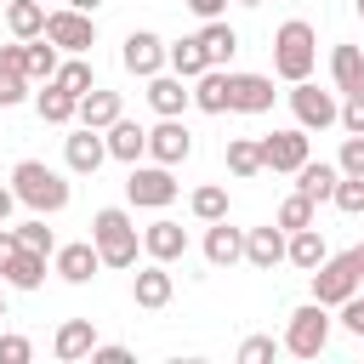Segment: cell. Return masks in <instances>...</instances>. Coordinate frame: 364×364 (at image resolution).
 Here are the masks:
<instances>
[{"instance_id":"obj_32","label":"cell","mask_w":364,"mask_h":364,"mask_svg":"<svg viewBox=\"0 0 364 364\" xmlns=\"http://www.w3.org/2000/svg\"><path fill=\"white\" fill-rule=\"evenodd\" d=\"M199 46H205V57H210V68H222L233 51H239V34L222 23V17H210L205 28H199Z\"/></svg>"},{"instance_id":"obj_28","label":"cell","mask_w":364,"mask_h":364,"mask_svg":"<svg viewBox=\"0 0 364 364\" xmlns=\"http://www.w3.org/2000/svg\"><path fill=\"white\" fill-rule=\"evenodd\" d=\"M324 256H330V250H324L318 228H296V233H290V245H284V262H290V267H301V273H313Z\"/></svg>"},{"instance_id":"obj_37","label":"cell","mask_w":364,"mask_h":364,"mask_svg":"<svg viewBox=\"0 0 364 364\" xmlns=\"http://www.w3.org/2000/svg\"><path fill=\"white\" fill-rule=\"evenodd\" d=\"M279 228H284V233H296V228H313V199H307L301 188H296V193L279 205Z\"/></svg>"},{"instance_id":"obj_12","label":"cell","mask_w":364,"mask_h":364,"mask_svg":"<svg viewBox=\"0 0 364 364\" xmlns=\"http://www.w3.org/2000/svg\"><path fill=\"white\" fill-rule=\"evenodd\" d=\"M148 154H154L159 165H182V159L193 154V131L182 125V114H176V119H159V125L148 131Z\"/></svg>"},{"instance_id":"obj_6","label":"cell","mask_w":364,"mask_h":364,"mask_svg":"<svg viewBox=\"0 0 364 364\" xmlns=\"http://www.w3.org/2000/svg\"><path fill=\"white\" fill-rule=\"evenodd\" d=\"M290 108H296V125H301V131H330V125H341L336 91H318L313 80H296V85H290Z\"/></svg>"},{"instance_id":"obj_8","label":"cell","mask_w":364,"mask_h":364,"mask_svg":"<svg viewBox=\"0 0 364 364\" xmlns=\"http://www.w3.org/2000/svg\"><path fill=\"white\" fill-rule=\"evenodd\" d=\"M358 267H353V256H324L318 267H313V301H324V307H341L347 296H358Z\"/></svg>"},{"instance_id":"obj_24","label":"cell","mask_w":364,"mask_h":364,"mask_svg":"<svg viewBox=\"0 0 364 364\" xmlns=\"http://www.w3.org/2000/svg\"><path fill=\"white\" fill-rule=\"evenodd\" d=\"M336 182H341V165H324V159H307V165L296 171V188H301L313 205L336 199Z\"/></svg>"},{"instance_id":"obj_4","label":"cell","mask_w":364,"mask_h":364,"mask_svg":"<svg viewBox=\"0 0 364 364\" xmlns=\"http://www.w3.org/2000/svg\"><path fill=\"white\" fill-rule=\"evenodd\" d=\"M324 347H330V307H324V301L296 307V313H290V330H284V353H296V358H318Z\"/></svg>"},{"instance_id":"obj_23","label":"cell","mask_w":364,"mask_h":364,"mask_svg":"<svg viewBox=\"0 0 364 364\" xmlns=\"http://www.w3.org/2000/svg\"><path fill=\"white\" fill-rule=\"evenodd\" d=\"M102 136H108V159H125V165H136V159L148 154V131H142V125H131L125 114H119V119H114Z\"/></svg>"},{"instance_id":"obj_16","label":"cell","mask_w":364,"mask_h":364,"mask_svg":"<svg viewBox=\"0 0 364 364\" xmlns=\"http://www.w3.org/2000/svg\"><path fill=\"white\" fill-rule=\"evenodd\" d=\"M284 245H290V233L273 222V228H250L245 233V262L250 267H262V273H273L279 262H284Z\"/></svg>"},{"instance_id":"obj_34","label":"cell","mask_w":364,"mask_h":364,"mask_svg":"<svg viewBox=\"0 0 364 364\" xmlns=\"http://www.w3.org/2000/svg\"><path fill=\"white\" fill-rule=\"evenodd\" d=\"M228 171H233L239 182H250L256 171H267V165H262V142H250V136H233V142H228Z\"/></svg>"},{"instance_id":"obj_44","label":"cell","mask_w":364,"mask_h":364,"mask_svg":"<svg viewBox=\"0 0 364 364\" xmlns=\"http://www.w3.org/2000/svg\"><path fill=\"white\" fill-rule=\"evenodd\" d=\"M341 324H347L353 336H364V296H347V301H341Z\"/></svg>"},{"instance_id":"obj_46","label":"cell","mask_w":364,"mask_h":364,"mask_svg":"<svg viewBox=\"0 0 364 364\" xmlns=\"http://www.w3.org/2000/svg\"><path fill=\"white\" fill-rule=\"evenodd\" d=\"M182 6H188L193 17H205V23H210V17H222V6H228V0H182Z\"/></svg>"},{"instance_id":"obj_14","label":"cell","mask_w":364,"mask_h":364,"mask_svg":"<svg viewBox=\"0 0 364 364\" xmlns=\"http://www.w3.org/2000/svg\"><path fill=\"white\" fill-rule=\"evenodd\" d=\"M102 159H108V136H102L97 125H80V131L68 136V171H74V176H97Z\"/></svg>"},{"instance_id":"obj_41","label":"cell","mask_w":364,"mask_h":364,"mask_svg":"<svg viewBox=\"0 0 364 364\" xmlns=\"http://www.w3.org/2000/svg\"><path fill=\"white\" fill-rule=\"evenodd\" d=\"M336 165H341V176H364V136H347Z\"/></svg>"},{"instance_id":"obj_5","label":"cell","mask_w":364,"mask_h":364,"mask_svg":"<svg viewBox=\"0 0 364 364\" xmlns=\"http://www.w3.org/2000/svg\"><path fill=\"white\" fill-rule=\"evenodd\" d=\"M46 40H51L57 51H68V57H85V51L97 46V23H91V11L57 6V11H46Z\"/></svg>"},{"instance_id":"obj_31","label":"cell","mask_w":364,"mask_h":364,"mask_svg":"<svg viewBox=\"0 0 364 364\" xmlns=\"http://www.w3.org/2000/svg\"><path fill=\"white\" fill-rule=\"evenodd\" d=\"M193 108L228 114V68H205V74L193 80Z\"/></svg>"},{"instance_id":"obj_39","label":"cell","mask_w":364,"mask_h":364,"mask_svg":"<svg viewBox=\"0 0 364 364\" xmlns=\"http://www.w3.org/2000/svg\"><path fill=\"white\" fill-rule=\"evenodd\" d=\"M17 239H23L28 250H46V256L57 250V239H51V228H46V216H34V222H23V228H17Z\"/></svg>"},{"instance_id":"obj_25","label":"cell","mask_w":364,"mask_h":364,"mask_svg":"<svg viewBox=\"0 0 364 364\" xmlns=\"http://www.w3.org/2000/svg\"><path fill=\"white\" fill-rule=\"evenodd\" d=\"M0 279H6L11 290H40V284H46V250H28V245H23Z\"/></svg>"},{"instance_id":"obj_15","label":"cell","mask_w":364,"mask_h":364,"mask_svg":"<svg viewBox=\"0 0 364 364\" xmlns=\"http://www.w3.org/2000/svg\"><path fill=\"white\" fill-rule=\"evenodd\" d=\"M142 250H148L154 262H176V256H188V228L171 222V216H159V222L142 228Z\"/></svg>"},{"instance_id":"obj_30","label":"cell","mask_w":364,"mask_h":364,"mask_svg":"<svg viewBox=\"0 0 364 364\" xmlns=\"http://www.w3.org/2000/svg\"><path fill=\"white\" fill-rule=\"evenodd\" d=\"M165 63H171V74H182V80H199V74L210 68V57H205V46H199V34H188V40H176V46L165 51Z\"/></svg>"},{"instance_id":"obj_51","label":"cell","mask_w":364,"mask_h":364,"mask_svg":"<svg viewBox=\"0 0 364 364\" xmlns=\"http://www.w3.org/2000/svg\"><path fill=\"white\" fill-rule=\"evenodd\" d=\"M0 318H6V290H0Z\"/></svg>"},{"instance_id":"obj_19","label":"cell","mask_w":364,"mask_h":364,"mask_svg":"<svg viewBox=\"0 0 364 364\" xmlns=\"http://www.w3.org/2000/svg\"><path fill=\"white\" fill-rule=\"evenodd\" d=\"M171 290H176V279H171L165 262H154V256H148V267L131 279V296H136V307H148V313H159V307L171 301Z\"/></svg>"},{"instance_id":"obj_17","label":"cell","mask_w":364,"mask_h":364,"mask_svg":"<svg viewBox=\"0 0 364 364\" xmlns=\"http://www.w3.org/2000/svg\"><path fill=\"white\" fill-rule=\"evenodd\" d=\"M188 102H193V91L182 85V74H165V68H159V74L148 80V108H154L159 119H176Z\"/></svg>"},{"instance_id":"obj_11","label":"cell","mask_w":364,"mask_h":364,"mask_svg":"<svg viewBox=\"0 0 364 364\" xmlns=\"http://www.w3.org/2000/svg\"><path fill=\"white\" fill-rule=\"evenodd\" d=\"M228 108L233 114H267L273 108V80L267 74H228Z\"/></svg>"},{"instance_id":"obj_18","label":"cell","mask_w":364,"mask_h":364,"mask_svg":"<svg viewBox=\"0 0 364 364\" xmlns=\"http://www.w3.org/2000/svg\"><path fill=\"white\" fill-rule=\"evenodd\" d=\"M205 262H210V267L245 262V228H228V216L210 222V228H205Z\"/></svg>"},{"instance_id":"obj_1","label":"cell","mask_w":364,"mask_h":364,"mask_svg":"<svg viewBox=\"0 0 364 364\" xmlns=\"http://www.w3.org/2000/svg\"><path fill=\"white\" fill-rule=\"evenodd\" d=\"M91 245H97L102 267H136L142 233H136V222H131L119 205H102V210L91 216Z\"/></svg>"},{"instance_id":"obj_43","label":"cell","mask_w":364,"mask_h":364,"mask_svg":"<svg viewBox=\"0 0 364 364\" xmlns=\"http://www.w3.org/2000/svg\"><path fill=\"white\" fill-rule=\"evenodd\" d=\"M341 131L347 136H364V97H347L341 102Z\"/></svg>"},{"instance_id":"obj_3","label":"cell","mask_w":364,"mask_h":364,"mask_svg":"<svg viewBox=\"0 0 364 364\" xmlns=\"http://www.w3.org/2000/svg\"><path fill=\"white\" fill-rule=\"evenodd\" d=\"M11 188H17V199H23L34 216H57V210L68 205V182H63L46 159H17Z\"/></svg>"},{"instance_id":"obj_26","label":"cell","mask_w":364,"mask_h":364,"mask_svg":"<svg viewBox=\"0 0 364 364\" xmlns=\"http://www.w3.org/2000/svg\"><path fill=\"white\" fill-rule=\"evenodd\" d=\"M34 114H40L46 125H68V119H80V97H68L63 85H51V80H46V91L34 97Z\"/></svg>"},{"instance_id":"obj_40","label":"cell","mask_w":364,"mask_h":364,"mask_svg":"<svg viewBox=\"0 0 364 364\" xmlns=\"http://www.w3.org/2000/svg\"><path fill=\"white\" fill-rule=\"evenodd\" d=\"M273 353H279L273 336H250V341H239V364H267Z\"/></svg>"},{"instance_id":"obj_27","label":"cell","mask_w":364,"mask_h":364,"mask_svg":"<svg viewBox=\"0 0 364 364\" xmlns=\"http://www.w3.org/2000/svg\"><path fill=\"white\" fill-rule=\"evenodd\" d=\"M119 119V91H102V85H91L85 97H80V125H97V131H108Z\"/></svg>"},{"instance_id":"obj_38","label":"cell","mask_w":364,"mask_h":364,"mask_svg":"<svg viewBox=\"0 0 364 364\" xmlns=\"http://www.w3.org/2000/svg\"><path fill=\"white\" fill-rule=\"evenodd\" d=\"M330 205H336V210H347V216H364V176H341Z\"/></svg>"},{"instance_id":"obj_47","label":"cell","mask_w":364,"mask_h":364,"mask_svg":"<svg viewBox=\"0 0 364 364\" xmlns=\"http://www.w3.org/2000/svg\"><path fill=\"white\" fill-rule=\"evenodd\" d=\"M91 358H97V364H131V347H97Z\"/></svg>"},{"instance_id":"obj_53","label":"cell","mask_w":364,"mask_h":364,"mask_svg":"<svg viewBox=\"0 0 364 364\" xmlns=\"http://www.w3.org/2000/svg\"><path fill=\"white\" fill-rule=\"evenodd\" d=\"M358 17H364V0H358Z\"/></svg>"},{"instance_id":"obj_10","label":"cell","mask_w":364,"mask_h":364,"mask_svg":"<svg viewBox=\"0 0 364 364\" xmlns=\"http://www.w3.org/2000/svg\"><path fill=\"white\" fill-rule=\"evenodd\" d=\"M262 165L296 176V171L307 165V131L296 125V131H273V136H262Z\"/></svg>"},{"instance_id":"obj_7","label":"cell","mask_w":364,"mask_h":364,"mask_svg":"<svg viewBox=\"0 0 364 364\" xmlns=\"http://www.w3.org/2000/svg\"><path fill=\"white\" fill-rule=\"evenodd\" d=\"M125 199L131 205H142V210H165L171 199H176V176H171V165H131V176H125Z\"/></svg>"},{"instance_id":"obj_36","label":"cell","mask_w":364,"mask_h":364,"mask_svg":"<svg viewBox=\"0 0 364 364\" xmlns=\"http://www.w3.org/2000/svg\"><path fill=\"white\" fill-rule=\"evenodd\" d=\"M188 210H193L199 222H222V216H228V188H216V182H205V188H193V199H188Z\"/></svg>"},{"instance_id":"obj_35","label":"cell","mask_w":364,"mask_h":364,"mask_svg":"<svg viewBox=\"0 0 364 364\" xmlns=\"http://www.w3.org/2000/svg\"><path fill=\"white\" fill-rule=\"evenodd\" d=\"M51 85H63L68 97H85V91L97 85V74H91V63H85V57H68V63L51 74Z\"/></svg>"},{"instance_id":"obj_9","label":"cell","mask_w":364,"mask_h":364,"mask_svg":"<svg viewBox=\"0 0 364 364\" xmlns=\"http://www.w3.org/2000/svg\"><path fill=\"white\" fill-rule=\"evenodd\" d=\"M165 51H171V46H165L159 34H148V28H131V34H125V46H119V63H125L136 80H154V74L165 68Z\"/></svg>"},{"instance_id":"obj_42","label":"cell","mask_w":364,"mask_h":364,"mask_svg":"<svg viewBox=\"0 0 364 364\" xmlns=\"http://www.w3.org/2000/svg\"><path fill=\"white\" fill-rule=\"evenodd\" d=\"M28 358H34L28 336H0V364H28Z\"/></svg>"},{"instance_id":"obj_2","label":"cell","mask_w":364,"mask_h":364,"mask_svg":"<svg viewBox=\"0 0 364 364\" xmlns=\"http://www.w3.org/2000/svg\"><path fill=\"white\" fill-rule=\"evenodd\" d=\"M313 63H318V34H313V23H301V17L279 23V34H273V74L296 85V80H313Z\"/></svg>"},{"instance_id":"obj_33","label":"cell","mask_w":364,"mask_h":364,"mask_svg":"<svg viewBox=\"0 0 364 364\" xmlns=\"http://www.w3.org/2000/svg\"><path fill=\"white\" fill-rule=\"evenodd\" d=\"M57 68H63V63H57V46H51L46 34H40V40H23V74H28V80H51Z\"/></svg>"},{"instance_id":"obj_49","label":"cell","mask_w":364,"mask_h":364,"mask_svg":"<svg viewBox=\"0 0 364 364\" xmlns=\"http://www.w3.org/2000/svg\"><path fill=\"white\" fill-rule=\"evenodd\" d=\"M63 6H74V11H97L102 0H63Z\"/></svg>"},{"instance_id":"obj_48","label":"cell","mask_w":364,"mask_h":364,"mask_svg":"<svg viewBox=\"0 0 364 364\" xmlns=\"http://www.w3.org/2000/svg\"><path fill=\"white\" fill-rule=\"evenodd\" d=\"M17 205H23V199H17V188H0V222H6Z\"/></svg>"},{"instance_id":"obj_20","label":"cell","mask_w":364,"mask_h":364,"mask_svg":"<svg viewBox=\"0 0 364 364\" xmlns=\"http://www.w3.org/2000/svg\"><path fill=\"white\" fill-rule=\"evenodd\" d=\"M51 353H57L63 364H74V358H91V353H97V330H91V318H68V324H57V336H51Z\"/></svg>"},{"instance_id":"obj_22","label":"cell","mask_w":364,"mask_h":364,"mask_svg":"<svg viewBox=\"0 0 364 364\" xmlns=\"http://www.w3.org/2000/svg\"><path fill=\"white\" fill-rule=\"evenodd\" d=\"M28 74H23V40L17 46H0V108H17L28 97Z\"/></svg>"},{"instance_id":"obj_45","label":"cell","mask_w":364,"mask_h":364,"mask_svg":"<svg viewBox=\"0 0 364 364\" xmlns=\"http://www.w3.org/2000/svg\"><path fill=\"white\" fill-rule=\"evenodd\" d=\"M17 250H23V239H17V228H6V222H0V273L11 267V256H17Z\"/></svg>"},{"instance_id":"obj_13","label":"cell","mask_w":364,"mask_h":364,"mask_svg":"<svg viewBox=\"0 0 364 364\" xmlns=\"http://www.w3.org/2000/svg\"><path fill=\"white\" fill-rule=\"evenodd\" d=\"M51 262H57V279H68V284H91L97 267H102V256H97L91 239H80V245H57Z\"/></svg>"},{"instance_id":"obj_52","label":"cell","mask_w":364,"mask_h":364,"mask_svg":"<svg viewBox=\"0 0 364 364\" xmlns=\"http://www.w3.org/2000/svg\"><path fill=\"white\" fill-rule=\"evenodd\" d=\"M239 6H262V0H239Z\"/></svg>"},{"instance_id":"obj_29","label":"cell","mask_w":364,"mask_h":364,"mask_svg":"<svg viewBox=\"0 0 364 364\" xmlns=\"http://www.w3.org/2000/svg\"><path fill=\"white\" fill-rule=\"evenodd\" d=\"M6 28L17 40H40L46 34V0H11L6 6Z\"/></svg>"},{"instance_id":"obj_50","label":"cell","mask_w":364,"mask_h":364,"mask_svg":"<svg viewBox=\"0 0 364 364\" xmlns=\"http://www.w3.org/2000/svg\"><path fill=\"white\" fill-rule=\"evenodd\" d=\"M347 256H353V267H358V279H364V245H353Z\"/></svg>"},{"instance_id":"obj_21","label":"cell","mask_w":364,"mask_h":364,"mask_svg":"<svg viewBox=\"0 0 364 364\" xmlns=\"http://www.w3.org/2000/svg\"><path fill=\"white\" fill-rule=\"evenodd\" d=\"M330 80L341 97H364V46H336L330 51Z\"/></svg>"}]
</instances>
